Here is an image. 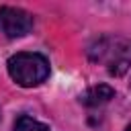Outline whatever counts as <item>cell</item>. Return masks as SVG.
Instances as JSON below:
<instances>
[{
  "label": "cell",
  "instance_id": "obj_6",
  "mask_svg": "<svg viewBox=\"0 0 131 131\" xmlns=\"http://www.w3.org/2000/svg\"><path fill=\"white\" fill-rule=\"evenodd\" d=\"M125 131H131V123H129V125H127V129H125Z\"/></svg>",
  "mask_w": 131,
  "mask_h": 131
},
{
  "label": "cell",
  "instance_id": "obj_3",
  "mask_svg": "<svg viewBox=\"0 0 131 131\" xmlns=\"http://www.w3.org/2000/svg\"><path fill=\"white\" fill-rule=\"evenodd\" d=\"M33 29V16L14 6H0V33H4L10 39L25 37Z\"/></svg>",
  "mask_w": 131,
  "mask_h": 131
},
{
  "label": "cell",
  "instance_id": "obj_4",
  "mask_svg": "<svg viewBox=\"0 0 131 131\" xmlns=\"http://www.w3.org/2000/svg\"><path fill=\"white\" fill-rule=\"evenodd\" d=\"M113 96H115V90H113L111 86H104V84H100V86H94V88H90V90H88V92L82 96V102H84V104H88V106H96V104L108 102Z\"/></svg>",
  "mask_w": 131,
  "mask_h": 131
},
{
  "label": "cell",
  "instance_id": "obj_5",
  "mask_svg": "<svg viewBox=\"0 0 131 131\" xmlns=\"http://www.w3.org/2000/svg\"><path fill=\"white\" fill-rule=\"evenodd\" d=\"M14 131H51L45 123L33 119V117H27V115H20L16 121H14Z\"/></svg>",
  "mask_w": 131,
  "mask_h": 131
},
{
  "label": "cell",
  "instance_id": "obj_1",
  "mask_svg": "<svg viewBox=\"0 0 131 131\" xmlns=\"http://www.w3.org/2000/svg\"><path fill=\"white\" fill-rule=\"evenodd\" d=\"M8 74L10 78L25 88L39 86L49 76V61L45 55L35 51H20L8 59Z\"/></svg>",
  "mask_w": 131,
  "mask_h": 131
},
{
  "label": "cell",
  "instance_id": "obj_2",
  "mask_svg": "<svg viewBox=\"0 0 131 131\" xmlns=\"http://www.w3.org/2000/svg\"><path fill=\"white\" fill-rule=\"evenodd\" d=\"M96 51V59H102L111 66V72H123L127 63L131 61V43L123 39H100L98 49H90V53Z\"/></svg>",
  "mask_w": 131,
  "mask_h": 131
}]
</instances>
